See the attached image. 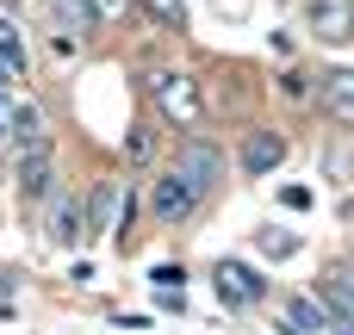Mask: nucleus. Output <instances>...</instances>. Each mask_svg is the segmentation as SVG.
I'll list each match as a JSON object with an SVG mask.
<instances>
[{"instance_id": "dca6fc26", "label": "nucleus", "mask_w": 354, "mask_h": 335, "mask_svg": "<svg viewBox=\"0 0 354 335\" xmlns=\"http://www.w3.org/2000/svg\"><path fill=\"white\" fill-rule=\"evenodd\" d=\"M124 155H131V162H149V155H156V131H149V124H131V137H124Z\"/></svg>"}, {"instance_id": "ddd939ff", "label": "nucleus", "mask_w": 354, "mask_h": 335, "mask_svg": "<svg viewBox=\"0 0 354 335\" xmlns=\"http://www.w3.org/2000/svg\"><path fill=\"white\" fill-rule=\"evenodd\" d=\"M324 106H330L342 124H354V68H342V75L324 81Z\"/></svg>"}, {"instance_id": "1a4fd4ad", "label": "nucleus", "mask_w": 354, "mask_h": 335, "mask_svg": "<svg viewBox=\"0 0 354 335\" xmlns=\"http://www.w3.org/2000/svg\"><path fill=\"white\" fill-rule=\"evenodd\" d=\"M50 19L81 44V37H93V31H100V19H106V12H100L93 0H50Z\"/></svg>"}, {"instance_id": "a211bd4d", "label": "nucleus", "mask_w": 354, "mask_h": 335, "mask_svg": "<svg viewBox=\"0 0 354 335\" xmlns=\"http://www.w3.org/2000/svg\"><path fill=\"white\" fill-rule=\"evenodd\" d=\"M12 131H19V99L12 87H0V143H12Z\"/></svg>"}, {"instance_id": "423d86ee", "label": "nucleus", "mask_w": 354, "mask_h": 335, "mask_svg": "<svg viewBox=\"0 0 354 335\" xmlns=\"http://www.w3.org/2000/svg\"><path fill=\"white\" fill-rule=\"evenodd\" d=\"M311 31L330 44L354 37V0H311Z\"/></svg>"}, {"instance_id": "f8f14e48", "label": "nucleus", "mask_w": 354, "mask_h": 335, "mask_svg": "<svg viewBox=\"0 0 354 335\" xmlns=\"http://www.w3.org/2000/svg\"><path fill=\"white\" fill-rule=\"evenodd\" d=\"M317 298L330 305V317L354 323V274H336V267H330V274L317 280Z\"/></svg>"}, {"instance_id": "0eeeda50", "label": "nucleus", "mask_w": 354, "mask_h": 335, "mask_svg": "<svg viewBox=\"0 0 354 335\" xmlns=\"http://www.w3.org/2000/svg\"><path fill=\"white\" fill-rule=\"evenodd\" d=\"M286 162V137L280 131H249V143H243V168L249 174H274Z\"/></svg>"}, {"instance_id": "9d476101", "label": "nucleus", "mask_w": 354, "mask_h": 335, "mask_svg": "<svg viewBox=\"0 0 354 335\" xmlns=\"http://www.w3.org/2000/svg\"><path fill=\"white\" fill-rule=\"evenodd\" d=\"M81 236H87L81 199H56V211H50V242H56V249H81Z\"/></svg>"}, {"instance_id": "9b49d317", "label": "nucleus", "mask_w": 354, "mask_h": 335, "mask_svg": "<svg viewBox=\"0 0 354 335\" xmlns=\"http://www.w3.org/2000/svg\"><path fill=\"white\" fill-rule=\"evenodd\" d=\"M330 329V305L324 298H286V335H317Z\"/></svg>"}, {"instance_id": "f03ea898", "label": "nucleus", "mask_w": 354, "mask_h": 335, "mask_svg": "<svg viewBox=\"0 0 354 335\" xmlns=\"http://www.w3.org/2000/svg\"><path fill=\"white\" fill-rule=\"evenodd\" d=\"M199 199H205V193H199V186H193L180 168H168V174H156V180H149V211H156L162 224L193 218V211H199Z\"/></svg>"}, {"instance_id": "39448f33", "label": "nucleus", "mask_w": 354, "mask_h": 335, "mask_svg": "<svg viewBox=\"0 0 354 335\" xmlns=\"http://www.w3.org/2000/svg\"><path fill=\"white\" fill-rule=\"evenodd\" d=\"M50 180H56V149H50V143L19 149V199H44Z\"/></svg>"}, {"instance_id": "f257e3e1", "label": "nucleus", "mask_w": 354, "mask_h": 335, "mask_svg": "<svg viewBox=\"0 0 354 335\" xmlns=\"http://www.w3.org/2000/svg\"><path fill=\"white\" fill-rule=\"evenodd\" d=\"M143 93H149V106H156L168 124H180V131H193V124L205 118V99H199L193 75H180V68H149V75H143Z\"/></svg>"}, {"instance_id": "4468645a", "label": "nucleus", "mask_w": 354, "mask_h": 335, "mask_svg": "<svg viewBox=\"0 0 354 335\" xmlns=\"http://www.w3.org/2000/svg\"><path fill=\"white\" fill-rule=\"evenodd\" d=\"M0 62L25 81V62H31V56H25V31H19V25H6V19H0Z\"/></svg>"}, {"instance_id": "aec40b11", "label": "nucleus", "mask_w": 354, "mask_h": 335, "mask_svg": "<svg viewBox=\"0 0 354 335\" xmlns=\"http://www.w3.org/2000/svg\"><path fill=\"white\" fill-rule=\"evenodd\" d=\"M12 81H19V75H12V68H6V62H0V87H12Z\"/></svg>"}, {"instance_id": "2eb2a0df", "label": "nucleus", "mask_w": 354, "mask_h": 335, "mask_svg": "<svg viewBox=\"0 0 354 335\" xmlns=\"http://www.w3.org/2000/svg\"><path fill=\"white\" fill-rule=\"evenodd\" d=\"M143 6H149V19H156V25H168V31H180V25H187V0H143Z\"/></svg>"}, {"instance_id": "7ed1b4c3", "label": "nucleus", "mask_w": 354, "mask_h": 335, "mask_svg": "<svg viewBox=\"0 0 354 335\" xmlns=\"http://www.w3.org/2000/svg\"><path fill=\"white\" fill-rule=\"evenodd\" d=\"M212 286H218V298L236 305V311H249V305L268 298V280H261L255 267H243V261H218V267H212Z\"/></svg>"}, {"instance_id": "6e6552de", "label": "nucleus", "mask_w": 354, "mask_h": 335, "mask_svg": "<svg viewBox=\"0 0 354 335\" xmlns=\"http://www.w3.org/2000/svg\"><path fill=\"white\" fill-rule=\"evenodd\" d=\"M118 205H124V180H100L93 205H87V236H112L118 230Z\"/></svg>"}, {"instance_id": "f3484780", "label": "nucleus", "mask_w": 354, "mask_h": 335, "mask_svg": "<svg viewBox=\"0 0 354 335\" xmlns=\"http://www.w3.org/2000/svg\"><path fill=\"white\" fill-rule=\"evenodd\" d=\"M255 242H261V255H274V261H286V255H299V236H286V230H261Z\"/></svg>"}, {"instance_id": "20e7f679", "label": "nucleus", "mask_w": 354, "mask_h": 335, "mask_svg": "<svg viewBox=\"0 0 354 335\" xmlns=\"http://www.w3.org/2000/svg\"><path fill=\"white\" fill-rule=\"evenodd\" d=\"M174 168H180V174H187V180H193L199 193H212V186L224 180V155H218V149H212L205 137H193V143H180V162H174Z\"/></svg>"}, {"instance_id": "6ab92c4d", "label": "nucleus", "mask_w": 354, "mask_h": 335, "mask_svg": "<svg viewBox=\"0 0 354 335\" xmlns=\"http://www.w3.org/2000/svg\"><path fill=\"white\" fill-rule=\"evenodd\" d=\"M93 6H100V12H106V19H118V12H124V6H131V0H93Z\"/></svg>"}]
</instances>
